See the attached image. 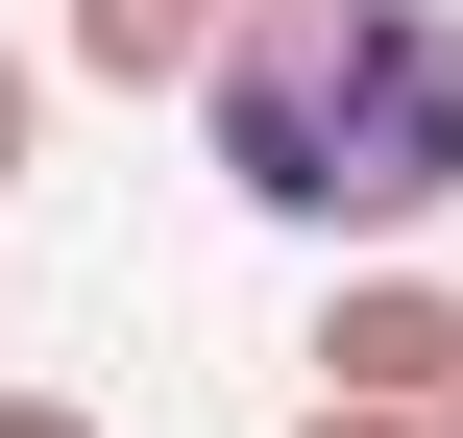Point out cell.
<instances>
[{
	"instance_id": "5b68a950",
	"label": "cell",
	"mask_w": 463,
	"mask_h": 438,
	"mask_svg": "<svg viewBox=\"0 0 463 438\" xmlns=\"http://www.w3.org/2000/svg\"><path fill=\"white\" fill-rule=\"evenodd\" d=\"M0 438H98V415H73V390H0Z\"/></svg>"
},
{
	"instance_id": "277c9868",
	"label": "cell",
	"mask_w": 463,
	"mask_h": 438,
	"mask_svg": "<svg viewBox=\"0 0 463 438\" xmlns=\"http://www.w3.org/2000/svg\"><path fill=\"white\" fill-rule=\"evenodd\" d=\"M293 438H439V415H415V390H317Z\"/></svg>"
},
{
	"instance_id": "6da1fadb",
	"label": "cell",
	"mask_w": 463,
	"mask_h": 438,
	"mask_svg": "<svg viewBox=\"0 0 463 438\" xmlns=\"http://www.w3.org/2000/svg\"><path fill=\"white\" fill-rule=\"evenodd\" d=\"M220 195L317 219V244L463 219V24L439 0H269L220 49Z\"/></svg>"
},
{
	"instance_id": "52a82bcc",
	"label": "cell",
	"mask_w": 463,
	"mask_h": 438,
	"mask_svg": "<svg viewBox=\"0 0 463 438\" xmlns=\"http://www.w3.org/2000/svg\"><path fill=\"white\" fill-rule=\"evenodd\" d=\"M439 438H463V390H439Z\"/></svg>"
},
{
	"instance_id": "7a4b0ae2",
	"label": "cell",
	"mask_w": 463,
	"mask_h": 438,
	"mask_svg": "<svg viewBox=\"0 0 463 438\" xmlns=\"http://www.w3.org/2000/svg\"><path fill=\"white\" fill-rule=\"evenodd\" d=\"M317 390H415V415H439V390H463V293H439V268H342Z\"/></svg>"
},
{
	"instance_id": "3957f363",
	"label": "cell",
	"mask_w": 463,
	"mask_h": 438,
	"mask_svg": "<svg viewBox=\"0 0 463 438\" xmlns=\"http://www.w3.org/2000/svg\"><path fill=\"white\" fill-rule=\"evenodd\" d=\"M244 24H269V0H73V73H98V98H220Z\"/></svg>"
},
{
	"instance_id": "8992f818",
	"label": "cell",
	"mask_w": 463,
	"mask_h": 438,
	"mask_svg": "<svg viewBox=\"0 0 463 438\" xmlns=\"http://www.w3.org/2000/svg\"><path fill=\"white\" fill-rule=\"evenodd\" d=\"M24 98H49V73H24V49H0V171H24Z\"/></svg>"
}]
</instances>
